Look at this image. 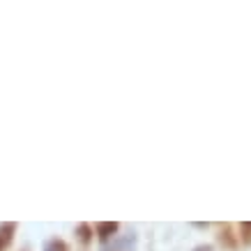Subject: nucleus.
Here are the masks:
<instances>
[{"instance_id": "obj_1", "label": "nucleus", "mask_w": 251, "mask_h": 251, "mask_svg": "<svg viewBox=\"0 0 251 251\" xmlns=\"http://www.w3.org/2000/svg\"><path fill=\"white\" fill-rule=\"evenodd\" d=\"M118 224L115 221H97L95 224V230H97V235H99V240H108V237H113L115 233H118Z\"/></svg>"}, {"instance_id": "obj_2", "label": "nucleus", "mask_w": 251, "mask_h": 251, "mask_svg": "<svg viewBox=\"0 0 251 251\" xmlns=\"http://www.w3.org/2000/svg\"><path fill=\"white\" fill-rule=\"evenodd\" d=\"M16 233V224H0V251H5L9 247V242H12V237H14Z\"/></svg>"}, {"instance_id": "obj_3", "label": "nucleus", "mask_w": 251, "mask_h": 251, "mask_svg": "<svg viewBox=\"0 0 251 251\" xmlns=\"http://www.w3.org/2000/svg\"><path fill=\"white\" fill-rule=\"evenodd\" d=\"M219 242L224 244V247H228V249H235V247H237V240L233 237V228H230V224H226V226L221 228Z\"/></svg>"}, {"instance_id": "obj_4", "label": "nucleus", "mask_w": 251, "mask_h": 251, "mask_svg": "<svg viewBox=\"0 0 251 251\" xmlns=\"http://www.w3.org/2000/svg\"><path fill=\"white\" fill-rule=\"evenodd\" d=\"M76 237L83 244H90L92 242V228H90V224H78V226H76Z\"/></svg>"}, {"instance_id": "obj_5", "label": "nucleus", "mask_w": 251, "mask_h": 251, "mask_svg": "<svg viewBox=\"0 0 251 251\" xmlns=\"http://www.w3.org/2000/svg\"><path fill=\"white\" fill-rule=\"evenodd\" d=\"M240 242L247 244V247L251 244V221H242L240 224Z\"/></svg>"}, {"instance_id": "obj_6", "label": "nucleus", "mask_w": 251, "mask_h": 251, "mask_svg": "<svg viewBox=\"0 0 251 251\" xmlns=\"http://www.w3.org/2000/svg\"><path fill=\"white\" fill-rule=\"evenodd\" d=\"M44 251H69V247L62 242V240H58V237H55V240H51V242L46 244Z\"/></svg>"}, {"instance_id": "obj_7", "label": "nucleus", "mask_w": 251, "mask_h": 251, "mask_svg": "<svg viewBox=\"0 0 251 251\" xmlns=\"http://www.w3.org/2000/svg\"><path fill=\"white\" fill-rule=\"evenodd\" d=\"M194 251H212V247H210V244H201V247H196Z\"/></svg>"}]
</instances>
